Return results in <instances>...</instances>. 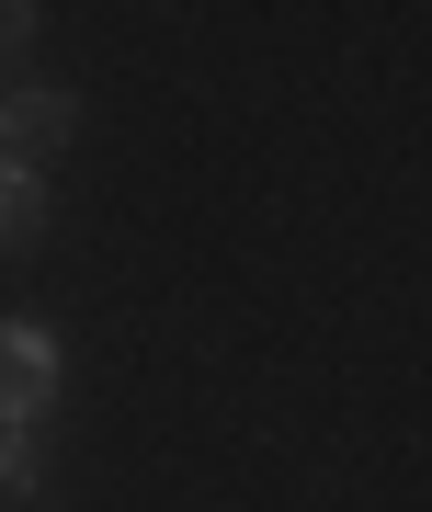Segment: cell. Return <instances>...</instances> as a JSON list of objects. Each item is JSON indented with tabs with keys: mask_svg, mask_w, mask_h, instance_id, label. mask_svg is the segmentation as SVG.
Returning <instances> with one entry per match:
<instances>
[{
	"mask_svg": "<svg viewBox=\"0 0 432 512\" xmlns=\"http://www.w3.org/2000/svg\"><path fill=\"white\" fill-rule=\"evenodd\" d=\"M80 137V92L69 80H23V92H0V160H35L46 171V148H69Z\"/></svg>",
	"mask_w": 432,
	"mask_h": 512,
	"instance_id": "obj_1",
	"label": "cell"
},
{
	"mask_svg": "<svg viewBox=\"0 0 432 512\" xmlns=\"http://www.w3.org/2000/svg\"><path fill=\"white\" fill-rule=\"evenodd\" d=\"M57 376H69V353H57V330L35 308L0 319V387H23V399H57Z\"/></svg>",
	"mask_w": 432,
	"mask_h": 512,
	"instance_id": "obj_2",
	"label": "cell"
},
{
	"mask_svg": "<svg viewBox=\"0 0 432 512\" xmlns=\"http://www.w3.org/2000/svg\"><path fill=\"white\" fill-rule=\"evenodd\" d=\"M46 239V171L35 160H0V262Z\"/></svg>",
	"mask_w": 432,
	"mask_h": 512,
	"instance_id": "obj_3",
	"label": "cell"
},
{
	"mask_svg": "<svg viewBox=\"0 0 432 512\" xmlns=\"http://www.w3.org/2000/svg\"><path fill=\"white\" fill-rule=\"evenodd\" d=\"M46 490V433L35 421H0V501H35Z\"/></svg>",
	"mask_w": 432,
	"mask_h": 512,
	"instance_id": "obj_4",
	"label": "cell"
},
{
	"mask_svg": "<svg viewBox=\"0 0 432 512\" xmlns=\"http://www.w3.org/2000/svg\"><path fill=\"white\" fill-rule=\"evenodd\" d=\"M35 35V0H0V46H23Z\"/></svg>",
	"mask_w": 432,
	"mask_h": 512,
	"instance_id": "obj_5",
	"label": "cell"
}]
</instances>
